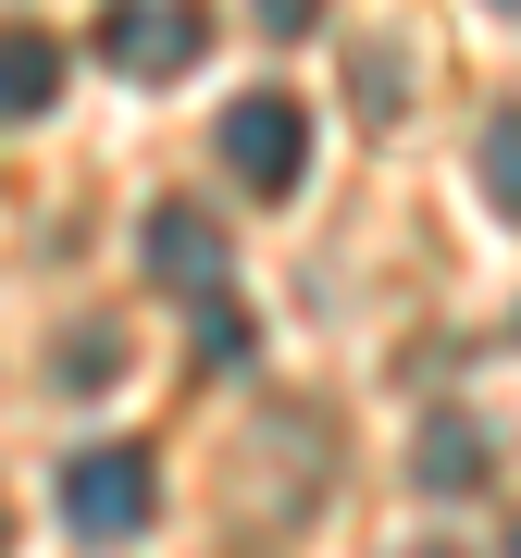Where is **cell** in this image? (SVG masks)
<instances>
[{"instance_id": "obj_1", "label": "cell", "mask_w": 521, "mask_h": 558, "mask_svg": "<svg viewBox=\"0 0 521 558\" xmlns=\"http://www.w3.org/2000/svg\"><path fill=\"white\" fill-rule=\"evenodd\" d=\"M149 509H161L149 447H75V459H62V521H75L87 546H137Z\"/></svg>"}, {"instance_id": "obj_2", "label": "cell", "mask_w": 521, "mask_h": 558, "mask_svg": "<svg viewBox=\"0 0 521 558\" xmlns=\"http://www.w3.org/2000/svg\"><path fill=\"white\" fill-rule=\"evenodd\" d=\"M211 149H223V174H237L249 199H286V186L311 174V112L286 100V87H249V100L223 112V137H211Z\"/></svg>"}, {"instance_id": "obj_3", "label": "cell", "mask_w": 521, "mask_h": 558, "mask_svg": "<svg viewBox=\"0 0 521 558\" xmlns=\"http://www.w3.org/2000/svg\"><path fill=\"white\" fill-rule=\"evenodd\" d=\"M199 38H211V13L199 0H112L100 13V62L112 75H186V62H199Z\"/></svg>"}, {"instance_id": "obj_4", "label": "cell", "mask_w": 521, "mask_h": 558, "mask_svg": "<svg viewBox=\"0 0 521 558\" xmlns=\"http://www.w3.org/2000/svg\"><path fill=\"white\" fill-rule=\"evenodd\" d=\"M149 274L186 286V299H223V236H211L199 199H161V211H149Z\"/></svg>"}, {"instance_id": "obj_5", "label": "cell", "mask_w": 521, "mask_h": 558, "mask_svg": "<svg viewBox=\"0 0 521 558\" xmlns=\"http://www.w3.org/2000/svg\"><path fill=\"white\" fill-rule=\"evenodd\" d=\"M62 75H75V62H62L50 25H0V124H38L62 100Z\"/></svg>"}, {"instance_id": "obj_6", "label": "cell", "mask_w": 521, "mask_h": 558, "mask_svg": "<svg viewBox=\"0 0 521 558\" xmlns=\"http://www.w3.org/2000/svg\"><path fill=\"white\" fill-rule=\"evenodd\" d=\"M410 472H422V497H472V484H484V435H472L460 410L422 422V459H410Z\"/></svg>"}, {"instance_id": "obj_7", "label": "cell", "mask_w": 521, "mask_h": 558, "mask_svg": "<svg viewBox=\"0 0 521 558\" xmlns=\"http://www.w3.org/2000/svg\"><path fill=\"white\" fill-rule=\"evenodd\" d=\"M484 199L521 223V112H497V124H484Z\"/></svg>"}, {"instance_id": "obj_8", "label": "cell", "mask_w": 521, "mask_h": 558, "mask_svg": "<svg viewBox=\"0 0 521 558\" xmlns=\"http://www.w3.org/2000/svg\"><path fill=\"white\" fill-rule=\"evenodd\" d=\"M199 360H211V373L249 360V311H237V299H199Z\"/></svg>"}, {"instance_id": "obj_9", "label": "cell", "mask_w": 521, "mask_h": 558, "mask_svg": "<svg viewBox=\"0 0 521 558\" xmlns=\"http://www.w3.org/2000/svg\"><path fill=\"white\" fill-rule=\"evenodd\" d=\"M112 373H124V336H112V323H87V336L62 348V385H112Z\"/></svg>"}, {"instance_id": "obj_10", "label": "cell", "mask_w": 521, "mask_h": 558, "mask_svg": "<svg viewBox=\"0 0 521 558\" xmlns=\"http://www.w3.org/2000/svg\"><path fill=\"white\" fill-rule=\"evenodd\" d=\"M260 25H274V38H299V25H311V0H260Z\"/></svg>"}, {"instance_id": "obj_11", "label": "cell", "mask_w": 521, "mask_h": 558, "mask_svg": "<svg viewBox=\"0 0 521 558\" xmlns=\"http://www.w3.org/2000/svg\"><path fill=\"white\" fill-rule=\"evenodd\" d=\"M410 558H460V546H410Z\"/></svg>"}, {"instance_id": "obj_12", "label": "cell", "mask_w": 521, "mask_h": 558, "mask_svg": "<svg viewBox=\"0 0 521 558\" xmlns=\"http://www.w3.org/2000/svg\"><path fill=\"white\" fill-rule=\"evenodd\" d=\"M509 558H521V521H509Z\"/></svg>"}, {"instance_id": "obj_13", "label": "cell", "mask_w": 521, "mask_h": 558, "mask_svg": "<svg viewBox=\"0 0 521 558\" xmlns=\"http://www.w3.org/2000/svg\"><path fill=\"white\" fill-rule=\"evenodd\" d=\"M0 546H13V521H0Z\"/></svg>"}]
</instances>
